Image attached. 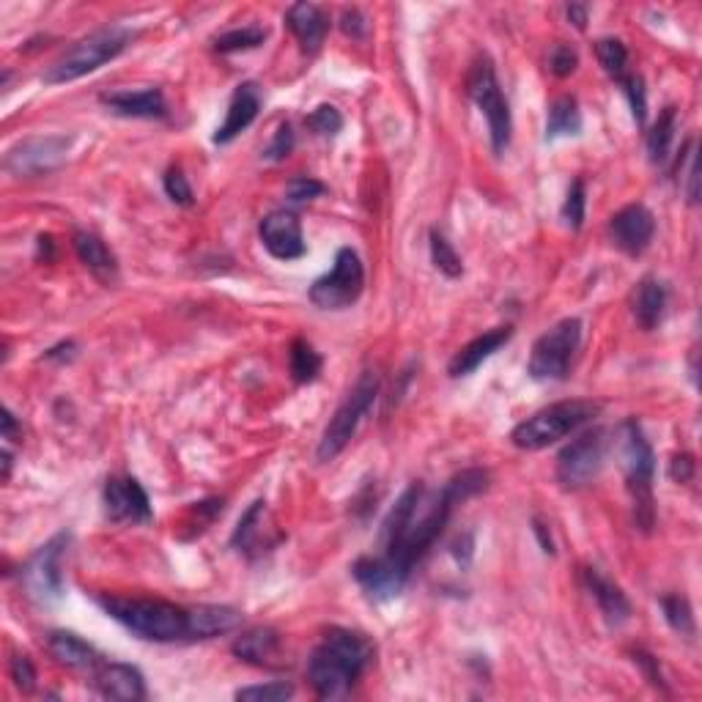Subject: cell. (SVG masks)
<instances>
[{
  "instance_id": "42",
  "label": "cell",
  "mask_w": 702,
  "mask_h": 702,
  "mask_svg": "<svg viewBox=\"0 0 702 702\" xmlns=\"http://www.w3.org/2000/svg\"><path fill=\"white\" fill-rule=\"evenodd\" d=\"M163 185H165V195H168L176 206H192V201H195V198H192V187L179 165H174V168L165 170Z\"/></svg>"
},
{
  "instance_id": "11",
  "label": "cell",
  "mask_w": 702,
  "mask_h": 702,
  "mask_svg": "<svg viewBox=\"0 0 702 702\" xmlns=\"http://www.w3.org/2000/svg\"><path fill=\"white\" fill-rule=\"evenodd\" d=\"M604 453H607V431L604 428H591L582 437L573 439L571 444L562 448L557 455V480L566 491L584 489L593 484L604 466Z\"/></svg>"
},
{
  "instance_id": "6",
  "label": "cell",
  "mask_w": 702,
  "mask_h": 702,
  "mask_svg": "<svg viewBox=\"0 0 702 702\" xmlns=\"http://www.w3.org/2000/svg\"><path fill=\"white\" fill-rule=\"evenodd\" d=\"M598 412H602V404H593V401H557L519 423L511 431V444L519 450H544L582 428L584 423H591Z\"/></svg>"
},
{
  "instance_id": "32",
  "label": "cell",
  "mask_w": 702,
  "mask_h": 702,
  "mask_svg": "<svg viewBox=\"0 0 702 702\" xmlns=\"http://www.w3.org/2000/svg\"><path fill=\"white\" fill-rule=\"evenodd\" d=\"M288 366H291V379L297 384H310L319 379L324 360L313 348V343H308L305 337H297L288 348Z\"/></svg>"
},
{
  "instance_id": "14",
  "label": "cell",
  "mask_w": 702,
  "mask_h": 702,
  "mask_svg": "<svg viewBox=\"0 0 702 702\" xmlns=\"http://www.w3.org/2000/svg\"><path fill=\"white\" fill-rule=\"evenodd\" d=\"M102 500H105V513L112 524H148L154 519L146 489L130 475L107 478Z\"/></svg>"
},
{
  "instance_id": "43",
  "label": "cell",
  "mask_w": 702,
  "mask_h": 702,
  "mask_svg": "<svg viewBox=\"0 0 702 702\" xmlns=\"http://www.w3.org/2000/svg\"><path fill=\"white\" fill-rule=\"evenodd\" d=\"M326 192V187L321 181L310 179V176H294L286 187L288 203H310L316 198H321Z\"/></svg>"
},
{
  "instance_id": "50",
  "label": "cell",
  "mask_w": 702,
  "mask_h": 702,
  "mask_svg": "<svg viewBox=\"0 0 702 702\" xmlns=\"http://www.w3.org/2000/svg\"><path fill=\"white\" fill-rule=\"evenodd\" d=\"M669 478L675 484H689L694 478V459L689 453L673 455V461H669Z\"/></svg>"
},
{
  "instance_id": "3",
  "label": "cell",
  "mask_w": 702,
  "mask_h": 702,
  "mask_svg": "<svg viewBox=\"0 0 702 702\" xmlns=\"http://www.w3.org/2000/svg\"><path fill=\"white\" fill-rule=\"evenodd\" d=\"M102 609L119 620L127 631L148 642L190 640V609L163 598H124L102 596Z\"/></svg>"
},
{
  "instance_id": "26",
  "label": "cell",
  "mask_w": 702,
  "mask_h": 702,
  "mask_svg": "<svg viewBox=\"0 0 702 702\" xmlns=\"http://www.w3.org/2000/svg\"><path fill=\"white\" fill-rule=\"evenodd\" d=\"M230 651L242 662L253 664V667H272L277 653H281V634L270 626H255V629L239 634Z\"/></svg>"
},
{
  "instance_id": "30",
  "label": "cell",
  "mask_w": 702,
  "mask_h": 702,
  "mask_svg": "<svg viewBox=\"0 0 702 702\" xmlns=\"http://www.w3.org/2000/svg\"><path fill=\"white\" fill-rule=\"evenodd\" d=\"M582 132V112H579V102L573 96H560L551 102L549 119H546V141H557V138H571Z\"/></svg>"
},
{
  "instance_id": "48",
  "label": "cell",
  "mask_w": 702,
  "mask_h": 702,
  "mask_svg": "<svg viewBox=\"0 0 702 702\" xmlns=\"http://www.w3.org/2000/svg\"><path fill=\"white\" fill-rule=\"evenodd\" d=\"M634 662L640 664L642 673H645V678H647V683H651L653 689H658L662 694H669L667 680H664L662 667H658V658H653L651 653H645V651H634Z\"/></svg>"
},
{
  "instance_id": "24",
  "label": "cell",
  "mask_w": 702,
  "mask_h": 702,
  "mask_svg": "<svg viewBox=\"0 0 702 702\" xmlns=\"http://www.w3.org/2000/svg\"><path fill=\"white\" fill-rule=\"evenodd\" d=\"M669 291L658 277H642L636 283L634 294H631V310H634V319L642 330H656L664 319V310H667Z\"/></svg>"
},
{
  "instance_id": "33",
  "label": "cell",
  "mask_w": 702,
  "mask_h": 702,
  "mask_svg": "<svg viewBox=\"0 0 702 702\" xmlns=\"http://www.w3.org/2000/svg\"><path fill=\"white\" fill-rule=\"evenodd\" d=\"M489 480L491 475L486 473V469H480V466H469V469H461L459 475H453V478L444 484V489L450 491V497H453L455 505H459V502H466L469 497L484 495V491L489 489Z\"/></svg>"
},
{
  "instance_id": "47",
  "label": "cell",
  "mask_w": 702,
  "mask_h": 702,
  "mask_svg": "<svg viewBox=\"0 0 702 702\" xmlns=\"http://www.w3.org/2000/svg\"><path fill=\"white\" fill-rule=\"evenodd\" d=\"M683 159H686V198L689 203L700 201V176H697V141H686L683 146Z\"/></svg>"
},
{
  "instance_id": "40",
  "label": "cell",
  "mask_w": 702,
  "mask_h": 702,
  "mask_svg": "<svg viewBox=\"0 0 702 702\" xmlns=\"http://www.w3.org/2000/svg\"><path fill=\"white\" fill-rule=\"evenodd\" d=\"M620 88H623L626 99H629L631 112H634V121L640 127H645L647 121V94H645V80L640 74H623L618 80Z\"/></svg>"
},
{
  "instance_id": "29",
  "label": "cell",
  "mask_w": 702,
  "mask_h": 702,
  "mask_svg": "<svg viewBox=\"0 0 702 702\" xmlns=\"http://www.w3.org/2000/svg\"><path fill=\"white\" fill-rule=\"evenodd\" d=\"M74 253L88 266L91 275H96L99 281L112 283L116 275H119V261H116V255H112L110 248H107L96 234H91V230H78V234H74Z\"/></svg>"
},
{
  "instance_id": "35",
  "label": "cell",
  "mask_w": 702,
  "mask_h": 702,
  "mask_svg": "<svg viewBox=\"0 0 702 702\" xmlns=\"http://www.w3.org/2000/svg\"><path fill=\"white\" fill-rule=\"evenodd\" d=\"M431 261L433 266H437L439 272H442L444 277H450V281H455V277L464 275V264H461V255L455 253L453 245L448 242V239L439 234V230H431Z\"/></svg>"
},
{
  "instance_id": "28",
  "label": "cell",
  "mask_w": 702,
  "mask_h": 702,
  "mask_svg": "<svg viewBox=\"0 0 702 702\" xmlns=\"http://www.w3.org/2000/svg\"><path fill=\"white\" fill-rule=\"evenodd\" d=\"M264 519H266V502L255 500L253 505L245 511V516L239 519L237 530H234V538H230V546L248 557H255V555H261L264 549H272V546H275V540L264 538V533H266Z\"/></svg>"
},
{
  "instance_id": "44",
  "label": "cell",
  "mask_w": 702,
  "mask_h": 702,
  "mask_svg": "<svg viewBox=\"0 0 702 702\" xmlns=\"http://www.w3.org/2000/svg\"><path fill=\"white\" fill-rule=\"evenodd\" d=\"M579 67V52L571 45H555L549 52V69L555 78H571Z\"/></svg>"
},
{
  "instance_id": "16",
  "label": "cell",
  "mask_w": 702,
  "mask_h": 702,
  "mask_svg": "<svg viewBox=\"0 0 702 702\" xmlns=\"http://www.w3.org/2000/svg\"><path fill=\"white\" fill-rule=\"evenodd\" d=\"M653 234H656V217L642 203L623 206L609 219V239H612L615 248L623 250L631 259H636V255H642L651 248Z\"/></svg>"
},
{
  "instance_id": "1",
  "label": "cell",
  "mask_w": 702,
  "mask_h": 702,
  "mask_svg": "<svg viewBox=\"0 0 702 702\" xmlns=\"http://www.w3.org/2000/svg\"><path fill=\"white\" fill-rule=\"evenodd\" d=\"M455 500L448 489L428 491L423 484H412L401 495L382 524V557L404 579L412 576L417 562L428 555L448 527Z\"/></svg>"
},
{
  "instance_id": "41",
  "label": "cell",
  "mask_w": 702,
  "mask_h": 702,
  "mask_svg": "<svg viewBox=\"0 0 702 702\" xmlns=\"http://www.w3.org/2000/svg\"><path fill=\"white\" fill-rule=\"evenodd\" d=\"M584 206H587V190H584V181L576 179L568 190L566 203H562V219L571 230H579L584 225Z\"/></svg>"
},
{
  "instance_id": "20",
  "label": "cell",
  "mask_w": 702,
  "mask_h": 702,
  "mask_svg": "<svg viewBox=\"0 0 702 702\" xmlns=\"http://www.w3.org/2000/svg\"><path fill=\"white\" fill-rule=\"evenodd\" d=\"M511 337H513L511 326H497V330L484 332V335H478L475 341L466 343L461 352H455V357L450 360V366H448V373L453 379L469 377V373L478 371V368L484 366L489 357H495L497 352H500V348L511 341Z\"/></svg>"
},
{
  "instance_id": "13",
  "label": "cell",
  "mask_w": 702,
  "mask_h": 702,
  "mask_svg": "<svg viewBox=\"0 0 702 702\" xmlns=\"http://www.w3.org/2000/svg\"><path fill=\"white\" fill-rule=\"evenodd\" d=\"M72 141L63 135H47V138H28V141L17 143L3 157V168L12 176H45L61 168L67 159Z\"/></svg>"
},
{
  "instance_id": "46",
  "label": "cell",
  "mask_w": 702,
  "mask_h": 702,
  "mask_svg": "<svg viewBox=\"0 0 702 702\" xmlns=\"http://www.w3.org/2000/svg\"><path fill=\"white\" fill-rule=\"evenodd\" d=\"M294 143H297L294 141V127L288 124V121H283L275 132V141H272L270 148L264 152V157L272 159V163H283V159L294 152Z\"/></svg>"
},
{
  "instance_id": "37",
  "label": "cell",
  "mask_w": 702,
  "mask_h": 702,
  "mask_svg": "<svg viewBox=\"0 0 702 702\" xmlns=\"http://www.w3.org/2000/svg\"><path fill=\"white\" fill-rule=\"evenodd\" d=\"M658 604H662L667 623L678 634H694V612H691V604L683 596H664Z\"/></svg>"
},
{
  "instance_id": "31",
  "label": "cell",
  "mask_w": 702,
  "mask_h": 702,
  "mask_svg": "<svg viewBox=\"0 0 702 702\" xmlns=\"http://www.w3.org/2000/svg\"><path fill=\"white\" fill-rule=\"evenodd\" d=\"M675 130H678V107H664L656 124L647 132V154L653 165H667L669 152H673Z\"/></svg>"
},
{
  "instance_id": "53",
  "label": "cell",
  "mask_w": 702,
  "mask_h": 702,
  "mask_svg": "<svg viewBox=\"0 0 702 702\" xmlns=\"http://www.w3.org/2000/svg\"><path fill=\"white\" fill-rule=\"evenodd\" d=\"M568 12V20L573 23V28L584 31L587 28V7H579V3H571V7L566 9Z\"/></svg>"
},
{
  "instance_id": "45",
  "label": "cell",
  "mask_w": 702,
  "mask_h": 702,
  "mask_svg": "<svg viewBox=\"0 0 702 702\" xmlns=\"http://www.w3.org/2000/svg\"><path fill=\"white\" fill-rule=\"evenodd\" d=\"M9 675H12L14 686H17L20 691H25V694L36 689V667L28 656H23V653H17V656L12 658V664H9Z\"/></svg>"
},
{
  "instance_id": "22",
  "label": "cell",
  "mask_w": 702,
  "mask_h": 702,
  "mask_svg": "<svg viewBox=\"0 0 702 702\" xmlns=\"http://www.w3.org/2000/svg\"><path fill=\"white\" fill-rule=\"evenodd\" d=\"M102 105L127 119H165L168 116V105L159 88L112 91V94H102Z\"/></svg>"
},
{
  "instance_id": "17",
  "label": "cell",
  "mask_w": 702,
  "mask_h": 702,
  "mask_svg": "<svg viewBox=\"0 0 702 702\" xmlns=\"http://www.w3.org/2000/svg\"><path fill=\"white\" fill-rule=\"evenodd\" d=\"M352 576L360 582L362 591L371 598H379V602H388V598H395L404 593L406 582L409 579L401 576L382 555L373 557H360V560L352 566Z\"/></svg>"
},
{
  "instance_id": "39",
  "label": "cell",
  "mask_w": 702,
  "mask_h": 702,
  "mask_svg": "<svg viewBox=\"0 0 702 702\" xmlns=\"http://www.w3.org/2000/svg\"><path fill=\"white\" fill-rule=\"evenodd\" d=\"M308 130L319 138H335L343 130V116L335 105H319L308 119H305Z\"/></svg>"
},
{
  "instance_id": "15",
  "label": "cell",
  "mask_w": 702,
  "mask_h": 702,
  "mask_svg": "<svg viewBox=\"0 0 702 702\" xmlns=\"http://www.w3.org/2000/svg\"><path fill=\"white\" fill-rule=\"evenodd\" d=\"M259 237L266 253L277 261H297L308 253V245L302 237V223L294 212L277 209L270 212L259 225Z\"/></svg>"
},
{
  "instance_id": "34",
  "label": "cell",
  "mask_w": 702,
  "mask_h": 702,
  "mask_svg": "<svg viewBox=\"0 0 702 702\" xmlns=\"http://www.w3.org/2000/svg\"><path fill=\"white\" fill-rule=\"evenodd\" d=\"M266 28H259V25H245V28H234L225 31L214 39V50L217 52H242V50H255L266 41Z\"/></svg>"
},
{
  "instance_id": "54",
  "label": "cell",
  "mask_w": 702,
  "mask_h": 702,
  "mask_svg": "<svg viewBox=\"0 0 702 702\" xmlns=\"http://www.w3.org/2000/svg\"><path fill=\"white\" fill-rule=\"evenodd\" d=\"M17 417L12 415V409H3V439H7V442H12L14 439V433H17Z\"/></svg>"
},
{
  "instance_id": "12",
  "label": "cell",
  "mask_w": 702,
  "mask_h": 702,
  "mask_svg": "<svg viewBox=\"0 0 702 702\" xmlns=\"http://www.w3.org/2000/svg\"><path fill=\"white\" fill-rule=\"evenodd\" d=\"M72 535L58 533L23 566V584L34 602L52 604L63 596V557H67Z\"/></svg>"
},
{
  "instance_id": "27",
  "label": "cell",
  "mask_w": 702,
  "mask_h": 702,
  "mask_svg": "<svg viewBox=\"0 0 702 702\" xmlns=\"http://www.w3.org/2000/svg\"><path fill=\"white\" fill-rule=\"evenodd\" d=\"M47 651L58 664L72 669H94L99 667V653L94 645L83 640V636L72 634V631H50L47 634Z\"/></svg>"
},
{
  "instance_id": "51",
  "label": "cell",
  "mask_w": 702,
  "mask_h": 702,
  "mask_svg": "<svg viewBox=\"0 0 702 702\" xmlns=\"http://www.w3.org/2000/svg\"><path fill=\"white\" fill-rule=\"evenodd\" d=\"M533 533H535V538H538L540 549H544L546 555H555V540H551L549 527H546V524L540 522V519H533Z\"/></svg>"
},
{
  "instance_id": "49",
  "label": "cell",
  "mask_w": 702,
  "mask_h": 702,
  "mask_svg": "<svg viewBox=\"0 0 702 702\" xmlns=\"http://www.w3.org/2000/svg\"><path fill=\"white\" fill-rule=\"evenodd\" d=\"M341 31L352 39H362L368 34V20L360 9H343L341 14Z\"/></svg>"
},
{
  "instance_id": "4",
  "label": "cell",
  "mask_w": 702,
  "mask_h": 702,
  "mask_svg": "<svg viewBox=\"0 0 702 702\" xmlns=\"http://www.w3.org/2000/svg\"><path fill=\"white\" fill-rule=\"evenodd\" d=\"M132 39H135V34L121 28V25H110V28L94 31V34L85 36L83 41L69 47L58 61H52L50 67H47V72L41 74V80H45L47 85L74 83V80L85 78V74L105 67V63L112 61V58H119L121 52L130 47Z\"/></svg>"
},
{
  "instance_id": "36",
  "label": "cell",
  "mask_w": 702,
  "mask_h": 702,
  "mask_svg": "<svg viewBox=\"0 0 702 702\" xmlns=\"http://www.w3.org/2000/svg\"><path fill=\"white\" fill-rule=\"evenodd\" d=\"M596 56L598 63H602L604 72L609 78L620 80L626 74V67H629V50L620 39H598L596 41Z\"/></svg>"
},
{
  "instance_id": "10",
  "label": "cell",
  "mask_w": 702,
  "mask_h": 702,
  "mask_svg": "<svg viewBox=\"0 0 702 702\" xmlns=\"http://www.w3.org/2000/svg\"><path fill=\"white\" fill-rule=\"evenodd\" d=\"M362 291H366V266L357 250L341 248L332 270L310 286L308 297L319 310H346L362 297Z\"/></svg>"
},
{
  "instance_id": "25",
  "label": "cell",
  "mask_w": 702,
  "mask_h": 702,
  "mask_svg": "<svg viewBox=\"0 0 702 702\" xmlns=\"http://www.w3.org/2000/svg\"><path fill=\"white\" fill-rule=\"evenodd\" d=\"M242 612L225 604H201L190 609V640H212V636L228 634L239 629Z\"/></svg>"
},
{
  "instance_id": "7",
  "label": "cell",
  "mask_w": 702,
  "mask_h": 702,
  "mask_svg": "<svg viewBox=\"0 0 702 702\" xmlns=\"http://www.w3.org/2000/svg\"><path fill=\"white\" fill-rule=\"evenodd\" d=\"M379 388H382V379H379V373L362 371V377L357 379L355 388L348 390V395L343 398V404L335 409L332 420L326 423L324 433H321L319 450H316V459H319L321 464L337 459V455L346 450V444L355 439L362 417L371 412L373 401L379 398Z\"/></svg>"
},
{
  "instance_id": "52",
  "label": "cell",
  "mask_w": 702,
  "mask_h": 702,
  "mask_svg": "<svg viewBox=\"0 0 702 702\" xmlns=\"http://www.w3.org/2000/svg\"><path fill=\"white\" fill-rule=\"evenodd\" d=\"M74 343L72 341H63L58 343L56 348H50V352H45V360H72L74 357Z\"/></svg>"
},
{
  "instance_id": "5",
  "label": "cell",
  "mask_w": 702,
  "mask_h": 702,
  "mask_svg": "<svg viewBox=\"0 0 702 702\" xmlns=\"http://www.w3.org/2000/svg\"><path fill=\"white\" fill-rule=\"evenodd\" d=\"M620 437H623V469L631 502H634V522L636 527L651 533L653 522H656V508H653L656 455H653L651 442H647L645 431H642L636 417H629V420L620 426Z\"/></svg>"
},
{
  "instance_id": "2",
  "label": "cell",
  "mask_w": 702,
  "mask_h": 702,
  "mask_svg": "<svg viewBox=\"0 0 702 702\" xmlns=\"http://www.w3.org/2000/svg\"><path fill=\"white\" fill-rule=\"evenodd\" d=\"M377 647L366 634L352 629H330L310 653L308 680L321 700H341L373 664Z\"/></svg>"
},
{
  "instance_id": "18",
  "label": "cell",
  "mask_w": 702,
  "mask_h": 702,
  "mask_svg": "<svg viewBox=\"0 0 702 702\" xmlns=\"http://www.w3.org/2000/svg\"><path fill=\"white\" fill-rule=\"evenodd\" d=\"M259 110H261L259 85L242 83L237 91H234V96H230L225 121L217 127V132H214L212 141L217 143V146H225V143H230L234 138H239L250 124H253L255 119H259Z\"/></svg>"
},
{
  "instance_id": "8",
  "label": "cell",
  "mask_w": 702,
  "mask_h": 702,
  "mask_svg": "<svg viewBox=\"0 0 702 702\" xmlns=\"http://www.w3.org/2000/svg\"><path fill=\"white\" fill-rule=\"evenodd\" d=\"M466 88H469V96H473V102L486 116L491 148H495L497 157H502V154L508 152V146H511L513 121H511V105H508L505 94H502L500 80H497V72H495V63H491L489 56H480L478 61H475L473 72H469V80H466Z\"/></svg>"
},
{
  "instance_id": "19",
  "label": "cell",
  "mask_w": 702,
  "mask_h": 702,
  "mask_svg": "<svg viewBox=\"0 0 702 702\" xmlns=\"http://www.w3.org/2000/svg\"><path fill=\"white\" fill-rule=\"evenodd\" d=\"M96 691L107 700L119 702H138L146 700V680L143 673L132 664H102L96 669Z\"/></svg>"
},
{
  "instance_id": "23",
  "label": "cell",
  "mask_w": 702,
  "mask_h": 702,
  "mask_svg": "<svg viewBox=\"0 0 702 702\" xmlns=\"http://www.w3.org/2000/svg\"><path fill=\"white\" fill-rule=\"evenodd\" d=\"M286 25L305 52H319L330 31V20L316 3H294L286 12Z\"/></svg>"
},
{
  "instance_id": "9",
  "label": "cell",
  "mask_w": 702,
  "mask_h": 702,
  "mask_svg": "<svg viewBox=\"0 0 702 702\" xmlns=\"http://www.w3.org/2000/svg\"><path fill=\"white\" fill-rule=\"evenodd\" d=\"M579 343H582V321L576 316L571 319H562L551 326L549 332L535 341L533 355H530V377L535 382H557V379H566L568 371H571V362L579 352Z\"/></svg>"
},
{
  "instance_id": "21",
  "label": "cell",
  "mask_w": 702,
  "mask_h": 702,
  "mask_svg": "<svg viewBox=\"0 0 702 702\" xmlns=\"http://www.w3.org/2000/svg\"><path fill=\"white\" fill-rule=\"evenodd\" d=\"M584 587L596 598L598 609L607 618L609 626H623L626 620L631 618V602L623 591H620L618 584L612 582L609 576H604L598 568H584L582 571Z\"/></svg>"
},
{
  "instance_id": "38",
  "label": "cell",
  "mask_w": 702,
  "mask_h": 702,
  "mask_svg": "<svg viewBox=\"0 0 702 702\" xmlns=\"http://www.w3.org/2000/svg\"><path fill=\"white\" fill-rule=\"evenodd\" d=\"M294 697V686L286 680H272V683L245 686L237 691V700L245 702H286Z\"/></svg>"
}]
</instances>
